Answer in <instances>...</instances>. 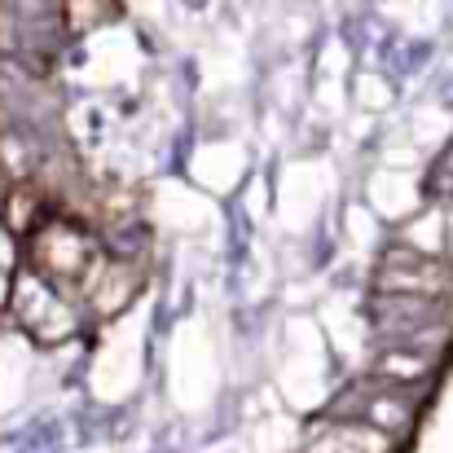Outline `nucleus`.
I'll list each match as a JSON object with an SVG mask.
<instances>
[{
  "instance_id": "nucleus-3",
  "label": "nucleus",
  "mask_w": 453,
  "mask_h": 453,
  "mask_svg": "<svg viewBox=\"0 0 453 453\" xmlns=\"http://www.w3.org/2000/svg\"><path fill=\"white\" fill-rule=\"evenodd\" d=\"M449 287L445 260H432L423 251H392L379 265V296H414V300H441Z\"/></svg>"
},
{
  "instance_id": "nucleus-1",
  "label": "nucleus",
  "mask_w": 453,
  "mask_h": 453,
  "mask_svg": "<svg viewBox=\"0 0 453 453\" xmlns=\"http://www.w3.org/2000/svg\"><path fill=\"white\" fill-rule=\"evenodd\" d=\"M31 256H35V273L49 278L58 291L84 287L93 278V269L102 265L88 229L75 225V220H49V225H40L31 234Z\"/></svg>"
},
{
  "instance_id": "nucleus-2",
  "label": "nucleus",
  "mask_w": 453,
  "mask_h": 453,
  "mask_svg": "<svg viewBox=\"0 0 453 453\" xmlns=\"http://www.w3.org/2000/svg\"><path fill=\"white\" fill-rule=\"evenodd\" d=\"M13 317L44 343H58L66 334H75V308L66 300V291H58L49 278H40L35 269L22 273L13 282Z\"/></svg>"
},
{
  "instance_id": "nucleus-6",
  "label": "nucleus",
  "mask_w": 453,
  "mask_h": 453,
  "mask_svg": "<svg viewBox=\"0 0 453 453\" xmlns=\"http://www.w3.org/2000/svg\"><path fill=\"white\" fill-rule=\"evenodd\" d=\"M388 449H392V436L343 418V423H330L326 432H317L303 453H388Z\"/></svg>"
},
{
  "instance_id": "nucleus-8",
  "label": "nucleus",
  "mask_w": 453,
  "mask_h": 453,
  "mask_svg": "<svg viewBox=\"0 0 453 453\" xmlns=\"http://www.w3.org/2000/svg\"><path fill=\"white\" fill-rule=\"evenodd\" d=\"M449 247H453V225H449Z\"/></svg>"
},
{
  "instance_id": "nucleus-4",
  "label": "nucleus",
  "mask_w": 453,
  "mask_h": 453,
  "mask_svg": "<svg viewBox=\"0 0 453 453\" xmlns=\"http://www.w3.org/2000/svg\"><path fill=\"white\" fill-rule=\"evenodd\" d=\"M374 326L383 334H392L401 348L414 343L423 330H436L441 326V308L436 300H414V296H374Z\"/></svg>"
},
{
  "instance_id": "nucleus-7",
  "label": "nucleus",
  "mask_w": 453,
  "mask_h": 453,
  "mask_svg": "<svg viewBox=\"0 0 453 453\" xmlns=\"http://www.w3.org/2000/svg\"><path fill=\"white\" fill-rule=\"evenodd\" d=\"M13 260H18V242H13V229L0 220V278L13 269Z\"/></svg>"
},
{
  "instance_id": "nucleus-5",
  "label": "nucleus",
  "mask_w": 453,
  "mask_h": 453,
  "mask_svg": "<svg viewBox=\"0 0 453 453\" xmlns=\"http://www.w3.org/2000/svg\"><path fill=\"white\" fill-rule=\"evenodd\" d=\"M410 418H414V405H410L405 392L392 388V383L370 388V392L361 396L357 414H352V423H365V427H374V432H383V436H396Z\"/></svg>"
}]
</instances>
